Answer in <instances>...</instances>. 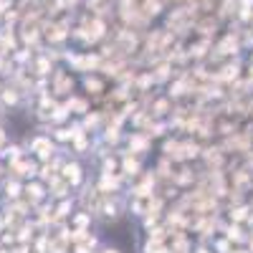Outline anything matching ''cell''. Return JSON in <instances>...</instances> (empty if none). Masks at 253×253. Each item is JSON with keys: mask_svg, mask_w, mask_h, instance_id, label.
<instances>
[{"mask_svg": "<svg viewBox=\"0 0 253 253\" xmlns=\"http://www.w3.org/2000/svg\"><path fill=\"white\" fill-rule=\"evenodd\" d=\"M63 180H66L69 185H79L81 182V167L74 162V165H66L63 167Z\"/></svg>", "mask_w": 253, "mask_h": 253, "instance_id": "1", "label": "cell"}, {"mask_svg": "<svg viewBox=\"0 0 253 253\" xmlns=\"http://www.w3.org/2000/svg\"><path fill=\"white\" fill-rule=\"evenodd\" d=\"M28 195H31L33 200L43 198V187H41V185H28Z\"/></svg>", "mask_w": 253, "mask_h": 253, "instance_id": "3", "label": "cell"}, {"mask_svg": "<svg viewBox=\"0 0 253 253\" xmlns=\"http://www.w3.org/2000/svg\"><path fill=\"white\" fill-rule=\"evenodd\" d=\"M198 253H208V251H205V248H200V251H198Z\"/></svg>", "mask_w": 253, "mask_h": 253, "instance_id": "10", "label": "cell"}, {"mask_svg": "<svg viewBox=\"0 0 253 253\" xmlns=\"http://www.w3.org/2000/svg\"><path fill=\"white\" fill-rule=\"evenodd\" d=\"M5 190H8V198H18V190H20V187H18L15 182H8Z\"/></svg>", "mask_w": 253, "mask_h": 253, "instance_id": "5", "label": "cell"}, {"mask_svg": "<svg viewBox=\"0 0 253 253\" xmlns=\"http://www.w3.org/2000/svg\"><path fill=\"white\" fill-rule=\"evenodd\" d=\"M104 253H119V251H112V248H109V251H104Z\"/></svg>", "mask_w": 253, "mask_h": 253, "instance_id": "9", "label": "cell"}, {"mask_svg": "<svg viewBox=\"0 0 253 253\" xmlns=\"http://www.w3.org/2000/svg\"><path fill=\"white\" fill-rule=\"evenodd\" d=\"M79 109V112H84V109H86V101H81V99H74V101H69V109Z\"/></svg>", "mask_w": 253, "mask_h": 253, "instance_id": "4", "label": "cell"}, {"mask_svg": "<svg viewBox=\"0 0 253 253\" xmlns=\"http://www.w3.org/2000/svg\"><path fill=\"white\" fill-rule=\"evenodd\" d=\"M230 253H248V251H230Z\"/></svg>", "mask_w": 253, "mask_h": 253, "instance_id": "8", "label": "cell"}, {"mask_svg": "<svg viewBox=\"0 0 253 253\" xmlns=\"http://www.w3.org/2000/svg\"><path fill=\"white\" fill-rule=\"evenodd\" d=\"M86 89H89L91 94H99V91L104 89V84H101L99 79H91V76H89V79H86Z\"/></svg>", "mask_w": 253, "mask_h": 253, "instance_id": "2", "label": "cell"}, {"mask_svg": "<svg viewBox=\"0 0 253 253\" xmlns=\"http://www.w3.org/2000/svg\"><path fill=\"white\" fill-rule=\"evenodd\" d=\"M218 251H220V253H230L233 248H230V243H228V241H220V243H218Z\"/></svg>", "mask_w": 253, "mask_h": 253, "instance_id": "6", "label": "cell"}, {"mask_svg": "<svg viewBox=\"0 0 253 253\" xmlns=\"http://www.w3.org/2000/svg\"><path fill=\"white\" fill-rule=\"evenodd\" d=\"M3 96H5V101H8V104H13V101H15V99H18V96H15V94H13V91H10V89H8V91H5V94H3Z\"/></svg>", "mask_w": 253, "mask_h": 253, "instance_id": "7", "label": "cell"}]
</instances>
